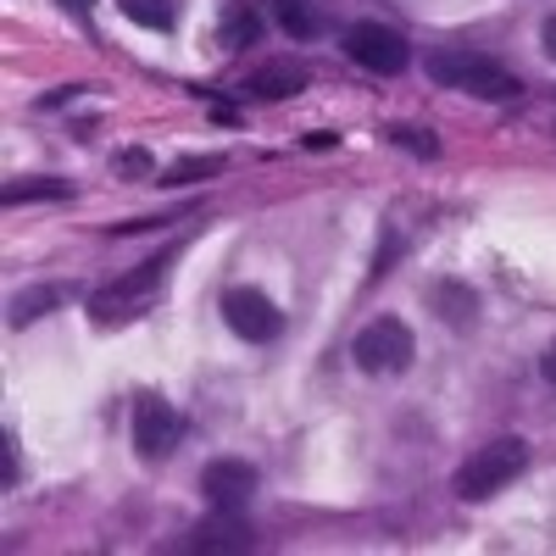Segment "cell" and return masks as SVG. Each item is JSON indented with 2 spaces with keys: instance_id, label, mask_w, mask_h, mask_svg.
Returning a JSON list of instances; mask_svg holds the SVG:
<instances>
[{
  "instance_id": "6da1fadb",
  "label": "cell",
  "mask_w": 556,
  "mask_h": 556,
  "mask_svg": "<svg viewBox=\"0 0 556 556\" xmlns=\"http://www.w3.org/2000/svg\"><path fill=\"white\" fill-rule=\"evenodd\" d=\"M424 73H429L440 89H468V96H484V101H513V96H523L518 73H506L495 56L473 51V45H445V51H429V56H424Z\"/></svg>"
},
{
  "instance_id": "7a4b0ae2",
  "label": "cell",
  "mask_w": 556,
  "mask_h": 556,
  "mask_svg": "<svg viewBox=\"0 0 556 556\" xmlns=\"http://www.w3.org/2000/svg\"><path fill=\"white\" fill-rule=\"evenodd\" d=\"M523 468H529V445L523 440H490V445H479L456 468V495L462 501H490V495H501L506 484H513Z\"/></svg>"
},
{
  "instance_id": "3957f363",
  "label": "cell",
  "mask_w": 556,
  "mask_h": 556,
  "mask_svg": "<svg viewBox=\"0 0 556 556\" xmlns=\"http://www.w3.org/2000/svg\"><path fill=\"white\" fill-rule=\"evenodd\" d=\"M167 267H173V251H162V256H151V262H139L134 273H123L117 285H106L96 301H89V317H96V323H128V317H139V312H146V301L162 290Z\"/></svg>"
},
{
  "instance_id": "277c9868",
  "label": "cell",
  "mask_w": 556,
  "mask_h": 556,
  "mask_svg": "<svg viewBox=\"0 0 556 556\" xmlns=\"http://www.w3.org/2000/svg\"><path fill=\"white\" fill-rule=\"evenodd\" d=\"M351 356H356L362 374L390 379V374H406V367H412L417 345H412V329H406L401 317H379V323H367V329L356 334Z\"/></svg>"
},
{
  "instance_id": "5b68a950",
  "label": "cell",
  "mask_w": 556,
  "mask_h": 556,
  "mask_svg": "<svg viewBox=\"0 0 556 556\" xmlns=\"http://www.w3.org/2000/svg\"><path fill=\"white\" fill-rule=\"evenodd\" d=\"M345 56L356 62V67H367V73H379V78H395V73H406L412 67V45L395 34V28H384V23H351L345 28Z\"/></svg>"
},
{
  "instance_id": "8992f818",
  "label": "cell",
  "mask_w": 556,
  "mask_h": 556,
  "mask_svg": "<svg viewBox=\"0 0 556 556\" xmlns=\"http://www.w3.org/2000/svg\"><path fill=\"white\" fill-rule=\"evenodd\" d=\"M223 317H228V329H235L240 340H251V345H267V340L285 334V312H278L262 290H251V285L223 295Z\"/></svg>"
},
{
  "instance_id": "52a82bcc",
  "label": "cell",
  "mask_w": 556,
  "mask_h": 556,
  "mask_svg": "<svg viewBox=\"0 0 556 556\" xmlns=\"http://www.w3.org/2000/svg\"><path fill=\"white\" fill-rule=\"evenodd\" d=\"M262 473L251 468V462L240 456H223V462H206V473H201V495L217 506V513H245V501L256 495Z\"/></svg>"
},
{
  "instance_id": "ba28073f",
  "label": "cell",
  "mask_w": 556,
  "mask_h": 556,
  "mask_svg": "<svg viewBox=\"0 0 556 556\" xmlns=\"http://www.w3.org/2000/svg\"><path fill=\"white\" fill-rule=\"evenodd\" d=\"M178 440H184V417H178L167 401L146 395V401L134 406V445H139V456L162 462V456L178 451Z\"/></svg>"
},
{
  "instance_id": "9c48e42d",
  "label": "cell",
  "mask_w": 556,
  "mask_h": 556,
  "mask_svg": "<svg viewBox=\"0 0 556 556\" xmlns=\"http://www.w3.org/2000/svg\"><path fill=\"white\" fill-rule=\"evenodd\" d=\"M251 545H256V534L240 513H217L190 534V551H251Z\"/></svg>"
},
{
  "instance_id": "30bf717a",
  "label": "cell",
  "mask_w": 556,
  "mask_h": 556,
  "mask_svg": "<svg viewBox=\"0 0 556 556\" xmlns=\"http://www.w3.org/2000/svg\"><path fill=\"white\" fill-rule=\"evenodd\" d=\"M429 306L440 312V323H451V329H468V323L479 317V295L462 285V278H434V285H429Z\"/></svg>"
},
{
  "instance_id": "8fae6325",
  "label": "cell",
  "mask_w": 556,
  "mask_h": 556,
  "mask_svg": "<svg viewBox=\"0 0 556 556\" xmlns=\"http://www.w3.org/2000/svg\"><path fill=\"white\" fill-rule=\"evenodd\" d=\"M245 89H251L256 101H290V96H301V89H306V67L301 62H267V67L251 73Z\"/></svg>"
},
{
  "instance_id": "7c38bea8",
  "label": "cell",
  "mask_w": 556,
  "mask_h": 556,
  "mask_svg": "<svg viewBox=\"0 0 556 556\" xmlns=\"http://www.w3.org/2000/svg\"><path fill=\"white\" fill-rule=\"evenodd\" d=\"M256 39H262V12L251 0H228L217 17V45L223 51H240V45H256Z\"/></svg>"
},
{
  "instance_id": "4fadbf2b",
  "label": "cell",
  "mask_w": 556,
  "mask_h": 556,
  "mask_svg": "<svg viewBox=\"0 0 556 556\" xmlns=\"http://www.w3.org/2000/svg\"><path fill=\"white\" fill-rule=\"evenodd\" d=\"M273 17L285 23L290 39H317V34H329V12H323L317 0H273Z\"/></svg>"
},
{
  "instance_id": "5bb4252c",
  "label": "cell",
  "mask_w": 556,
  "mask_h": 556,
  "mask_svg": "<svg viewBox=\"0 0 556 556\" xmlns=\"http://www.w3.org/2000/svg\"><path fill=\"white\" fill-rule=\"evenodd\" d=\"M73 295H78L73 285H39V290L12 295V329H23V323H34V317H45L51 306H62V301H73Z\"/></svg>"
},
{
  "instance_id": "9a60e30c",
  "label": "cell",
  "mask_w": 556,
  "mask_h": 556,
  "mask_svg": "<svg viewBox=\"0 0 556 556\" xmlns=\"http://www.w3.org/2000/svg\"><path fill=\"white\" fill-rule=\"evenodd\" d=\"M67 195V178H17L0 190V201L7 206H28V201H62Z\"/></svg>"
},
{
  "instance_id": "2e32d148",
  "label": "cell",
  "mask_w": 556,
  "mask_h": 556,
  "mask_svg": "<svg viewBox=\"0 0 556 556\" xmlns=\"http://www.w3.org/2000/svg\"><path fill=\"white\" fill-rule=\"evenodd\" d=\"M117 12H123L128 23H139V28H156V34H167V28L178 23L173 0H117Z\"/></svg>"
},
{
  "instance_id": "e0dca14e",
  "label": "cell",
  "mask_w": 556,
  "mask_h": 556,
  "mask_svg": "<svg viewBox=\"0 0 556 556\" xmlns=\"http://www.w3.org/2000/svg\"><path fill=\"white\" fill-rule=\"evenodd\" d=\"M212 173H223V156H184L162 173V184H195V178H212Z\"/></svg>"
},
{
  "instance_id": "ac0fdd59",
  "label": "cell",
  "mask_w": 556,
  "mask_h": 556,
  "mask_svg": "<svg viewBox=\"0 0 556 556\" xmlns=\"http://www.w3.org/2000/svg\"><path fill=\"white\" fill-rule=\"evenodd\" d=\"M390 139L401 151H412V156H440V139L429 128H390Z\"/></svg>"
},
{
  "instance_id": "d6986e66",
  "label": "cell",
  "mask_w": 556,
  "mask_h": 556,
  "mask_svg": "<svg viewBox=\"0 0 556 556\" xmlns=\"http://www.w3.org/2000/svg\"><path fill=\"white\" fill-rule=\"evenodd\" d=\"M0 473H7V490H17V445H12V434L0 440Z\"/></svg>"
},
{
  "instance_id": "ffe728a7",
  "label": "cell",
  "mask_w": 556,
  "mask_h": 556,
  "mask_svg": "<svg viewBox=\"0 0 556 556\" xmlns=\"http://www.w3.org/2000/svg\"><path fill=\"white\" fill-rule=\"evenodd\" d=\"M123 173L146 178V173H151V156H146V151H123Z\"/></svg>"
},
{
  "instance_id": "44dd1931",
  "label": "cell",
  "mask_w": 556,
  "mask_h": 556,
  "mask_svg": "<svg viewBox=\"0 0 556 556\" xmlns=\"http://www.w3.org/2000/svg\"><path fill=\"white\" fill-rule=\"evenodd\" d=\"M540 45H545V56L556 62V17H545V23H540Z\"/></svg>"
},
{
  "instance_id": "7402d4cb",
  "label": "cell",
  "mask_w": 556,
  "mask_h": 556,
  "mask_svg": "<svg viewBox=\"0 0 556 556\" xmlns=\"http://www.w3.org/2000/svg\"><path fill=\"white\" fill-rule=\"evenodd\" d=\"M306 146H312V151H329V146H334V134H329V128H317V134H306Z\"/></svg>"
},
{
  "instance_id": "603a6c76",
  "label": "cell",
  "mask_w": 556,
  "mask_h": 556,
  "mask_svg": "<svg viewBox=\"0 0 556 556\" xmlns=\"http://www.w3.org/2000/svg\"><path fill=\"white\" fill-rule=\"evenodd\" d=\"M540 374H545V379H551V384H556V345H551V351H545V356H540Z\"/></svg>"
},
{
  "instance_id": "cb8c5ba5",
  "label": "cell",
  "mask_w": 556,
  "mask_h": 556,
  "mask_svg": "<svg viewBox=\"0 0 556 556\" xmlns=\"http://www.w3.org/2000/svg\"><path fill=\"white\" fill-rule=\"evenodd\" d=\"M73 7H89V0H73Z\"/></svg>"
}]
</instances>
